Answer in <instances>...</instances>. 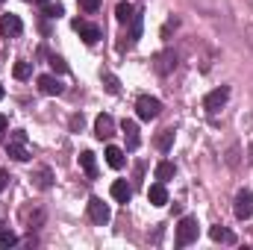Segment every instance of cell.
<instances>
[{"label":"cell","instance_id":"cell-1","mask_svg":"<svg viewBox=\"0 0 253 250\" xmlns=\"http://www.w3.org/2000/svg\"><path fill=\"white\" fill-rule=\"evenodd\" d=\"M197 236H200V224H197V218L194 215H183L180 218V224H177V248H189L191 242H197Z\"/></svg>","mask_w":253,"mask_h":250},{"label":"cell","instance_id":"cell-2","mask_svg":"<svg viewBox=\"0 0 253 250\" xmlns=\"http://www.w3.org/2000/svg\"><path fill=\"white\" fill-rule=\"evenodd\" d=\"M6 153H9L15 162H27V159H30V150H27V132H24V129H15V132L9 135Z\"/></svg>","mask_w":253,"mask_h":250},{"label":"cell","instance_id":"cell-3","mask_svg":"<svg viewBox=\"0 0 253 250\" xmlns=\"http://www.w3.org/2000/svg\"><path fill=\"white\" fill-rule=\"evenodd\" d=\"M159 112H162V103H159L156 97L141 94V97L135 100V115H138L141 121H153V118H159Z\"/></svg>","mask_w":253,"mask_h":250},{"label":"cell","instance_id":"cell-4","mask_svg":"<svg viewBox=\"0 0 253 250\" xmlns=\"http://www.w3.org/2000/svg\"><path fill=\"white\" fill-rule=\"evenodd\" d=\"M233 215L239 218V221H248L253 215V191L248 188H242L239 194H236V200H233Z\"/></svg>","mask_w":253,"mask_h":250},{"label":"cell","instance_id":"cell-5","mask_svg":"<svg viewBox=\"0 0 253 250\" xmlns=\"http://www.w3.org/2000/svg\"><path fill=\"white\" fill-rule=\"evenodd\" d=\"M88 218H91L94 224H100V227H103V224H109V218H112V209H109V206H106L100 197H91V200H88Z\"/></svg>","mask_w":253,"mask_h":250},{"label":"cell","instance_id":"cell-6","mask_svg":"<svg viewBox=\"0 0 253 250\" xmlns=\"http://www.w3.org/2000/svg\"><path fill=\"white\" fill-rule=\"evenodd\" d=\"M227 100H230V88L221 85V88H215V91H209V94L203 97V109H206V112H218Z\"/></svg>","mask_w":253,"mask_h":250},{"label":"cell","instance_id":"cell-7","mask_svg":"<svg viewBox=\"0 0 253 250\" xmlns=\"http://www.w3.org/2000/svg\"><path fill=\"white\" fill-rule=\"evenodd\" d=\"M21 30H24V24H21L18 15H0V36H3V39L21 36Z\"/></svg>","mask_w":253,"mask_h":250},{"label":"cell","instance_id":"cell-8","mask_svg":"<svg viewBox=\"0 0 253 250\" xmlns=\"http://www.w3.org/2000/svg\"><path fill=\"white\" fill-rule=\"evenodd\" d=\"M74 30L80 33V39H83L85 44H94V42L100 39V27H97V24H88V21H80V18H77V21H74Z\"/></svg>","mask_w":253,"mask_h":250},{"label":"cell","instance_id":"cell-9","mask_svg":"<svg viewBox=\"0 0 253 250\" xmlns=\"http://www.w3.org/2000/svg\"><path fill=\"white\" fill-rule=\"evenodd\" d=\"M94 135H97L100 141H103V138H112V135H115V118L106 115V112L97 115V118H94Z\"/></svg>","mask_w":253,"mask_h":250},{"label":"cell","instance_id":"cell-10","mask_svg":"<svg viewBox=\"0 0 253 250\" xmlns=\"http://www.w3.org/2000/svg\"><path fill=\"white\" fill-rule=\"evenodd\" d=\"M39 88H42V94H50V97H59L65 91V85L59 83V77H53V74H42V77H39Z\"/></svg>","mask_w":253,"mask_h":250},{"label":"cell","instance_id":"cell-11","mask_svg":"<svg viewBox=\"0 0 253 250\" xmlns=\"http://www.w3.org/2000/svg\"><path fill=\"white\" fill-rule=\"evenodd\" d=\"M121 132H124V138H126V150H135L141 144V135H138V124L135 121H124Z\"/></svg>","mask_w":253,"mask_h":250},{"label":"cell","instance_id":"cell-12","mask_svg":"<svg viewBox=\"0 0 253 250\" xmlns=\"http://www.w3.org/2000/svg\"><path fill=\"white\" fill-rule=\"evenodd\" d=\"M147 200L153 206H165L168 203V188H165V183H153V186L147 188Z\"/></svg>","mask_w":253,"mask_h":250},{"label":"cell","instance_id":"cell-13","mask_svg":"<svg viewBox=\"0 0 253 250\" xmlns=\"http://www.w3.org/2000/svg\"><path fill=\"white\" fill-rule=\"evenodd\" d=\"M153 68H156V74L165 77V74H171V71L177 68V56H174V53H159L156 62H153Z\"/></svg>","mask_w":253,"mask_h":250},{"label":"cell","instance_id":"cell-14","mask_svg":"<svg viewBox=\"0 0 253 250\" xmlns=\"http://www.w3.org/2000/svg\"><path fill=\"white\" fill-rule=\"evenodd\" d=\"M109 191H112V197H115L118 203H129V197H132V186H129L126 180H115Z\"/></svg>","mask_w":253,"mask_h":250},{"label":"cell","instance_id":"cell-15","mask_svg":"<svg viewBox=\"0 0 253 250\" xmlns=\"http://www.w3.org/2000/svg\"><path fill=\"white\" fill-rule=\"evenodd\" d=\"M103 156H106V165H109V168H115V171H121V168H124V150H121V147L109 144Z\"/></svg>","mask_w":253,"mask_h":250},{"label":"cell","instance_id":"cell-16","mask_svg":"<svg viewBox=\"0 0 253 250\" xmlns=\"http://www.w3.org/2000/svg\"><path fill=\"white\" fill-rule=\"evenodd\" d=\"M80 165H83V171H85L91 180L97 177V159H94V153H91V150H83V153H80Z\"/></svg>","mask_w":253,"mask_h":250},{"label":"cell","instance_id":"cell-17","mask_svg":"<svg viewBox=\"0 0 253 250\" xmlns=\"http://www.w3.org/2000/svg\"><path fill=\"white\" fill-rule=\"evenodd\" d=\"M132 15H135V6H132V3L121 0V3L115 6V18H118L121 24H129V21H132Z\"/></svg>","mask_w":253,"mask_h":250},{"label":"cell","instance_id":"cell-18","mask_svg":"<svg viewBox=\"0 0 253 250\" xmlns=\"http://www.w3.org/2000/svg\"><path fill=\"white\" fill-rule=\"evenodd\" d=\"M33 180H36V186L42 188V191H47V188L53 186V171H50V168H39Z\"/></svg>","mask_w":253,"mask_h":250},{"label":"cell","instance_id":"cell-19","mask_svg":"<svg viewBox=\"0 0 253 250\" xmlns=\"http://www.w3.org/2000/svg\"><path fill=\"white\" fill-rule=\"evenodd\" d=\"M174 174H177L174 162H159V165H156V180H159V183H168V180H174Z\"/></svg>","mask_w":253,"mask_h":250},{"label":"cell","instance_id":"cell-20","mask_svg":"<svg viewBox=\"0 0 253 250\" xmlns=\"http://www.w3.org/2000/svg\"><path fill=\"white\" fill-rule=\"evenodd\" d=\"M209 236H212V242H221V245H236V236H233L230 230H224V227H212V230H209Z\"/></svg>","mask_w":253,"mask_h":250},{"label":"cell","instance_id":"cell-21","mask_svg":"<svg viewBox=\"0 0 253 250\" xmlns=\"http://www.w3.org/2000/svg\"><path fill=\"white\" fill-rule=\"evenodd\" d=\"M171 144H174V129H162V132L156 135V147H159L162 153H168Z\"/></svg>","mask_w":253,"mask_h":250},{"label":"cell","instance_id":"cell-22","mask_svg":"<svg viewBox=\"0 0 253 250\" xmlns=\"http://www.w3.org/2000/svg\"><path fill=\"white\" fill-rule=\"evenodd\" d=\"M12 74H15V80H30L33 77V62H15Z\"/></svg>","mask_w":253,"mask_h":250},{"label":"cell","instance_id":"cell-23","mask_svg":"<svg viewBox=\"0 0 253 250\" xmlns=\"http://www.w3.org/2000/svg\"><path fill=\"white\" fill-rule=\"evenodd\" d=\"M15 245H18V236L6 227V230L0 233V250H9V248H15Z\"/></svg>","mask_w":253,"mask_h":250},{"label":"cell","instance_id":"cell-24","mask_svg":"<svg viewBox=\"0 0 253 250\" xmlns=\"http://www.w3.org/2000/svg\"><path fill=\"white\" fill-rule=\"evenodd\" d=\"M44 15H47V18H62L65 6L62 3H44Z\"/></svg>","mask_w":253,"mask_h":250},{"label":"cell","instance_id":"cell-25","mask_svg":"<svg viewBox=\"0 0 253 250\" xmlns=\"http://www.w3.org/2000/svg\"><path fill=\"white\" fill-rule=\"evenodd\" d=\"M50 68H53L56 74H65V71H68V65H65V59H59V56H50Z\"/></svg>","mask_w":253,"mask_h":250},{"label":"cell","instance_id":"cell-26","mask_svg":"<svg viewBox=\"0 0 253 250\" xmlns=\"http://www.w3.org/2000/svg\"><path fill=\"white\" fill-rule=\"evenodd\" d=\"M106 91H109V94H118V80H115L112 74H106Z\"/></svg>","mask_w":253,"mask_h":250},{"label":"cell","instance_id":"cell-27","mask_svg":"<svg viewBox=\"0 0 253 250\" xmlns=\"http://www.w3.org/2000/svg\"><path fill=\"white\" fill-rule=\"evenodd\" d=\"M83 9L85 12H97L100 9V0H83Z\"/></svg>","mask_w":253,"mask_h":250},{"label":"cell","instance_id":"cell-28","mask_svg":"<svg viewBox=\"0 0 253 250\" xmlns=\"http://www.w3.org/2000/svg\"><path fill=\"white\" fill-rule=\"evenodd\" d=\"M9 180H12V177H9V171H3V168H0V191H6Z\"/></svg>","mask_w":253,"mask_h":250},{"label":"cell","instance_id":"cell-29","mask_svg":"<svg viewBox=\"0 0 253 250\" xmlns=\"http://www.w3.org/2000/svg\"><path fill=\"white\" fill-rule=\"evenodd\" d=\"M71 129H83V115H74L71 118Z\"/></svg>","mask_w":253,"mask_h":250},{"label":"cell","instance_id":"cell-30","mask_svg":"<svg viewBox=\"0 0 253 250\" xmlns=\"http://www.w3.org/2000/svg\"><path fill=\"white\" fill-rule=\"evenodd\" d=\"M6 129H9V118H6V115H0V135H3Z\"/></svg>","mask_w":253,"mask_h":250},{"label":"cell","instance_id":"cell-31","mask_svg":"<svg viewBox=\"0 0 253 250\" xmlns=\"http://www.w3.org/2000/svg\"><path fill=\"white\" fill-rule=\"evenodd\" d=\"M251 162H253V144H251Z\"/></svg>","mask_w":253,"mask_h":250},{"label":"cell","instance_id":"cell-32","mask_svg":"<svg viewBox=\"0 0 253 250\" xmlns=\"http://www.w3.org/2000/svg\"><path fill=\"white\" fill-rule=\"evenodd\" d=\"M3 230H6V227H3V221H0V233H3Z\"/></svg>","mask_w":253,"mask_h":250},{"label":"cell","instance_id":"cell-33","mask_svg":"<svg viewBox=\"0 0 253 250\" xmlns=\"http://www.w3.org/2000/svg\"><path fill=\"white\" fill-rule=\"evenodd\" d=\"M0 100H3V85H0Z\"/></svg>","mask_w":253,"mask_h":250},{"label":"cell","instance_id":"cell-34","mask_svg":"<svg viewBox=\"0 0 253 250\" xmlns=\"http://www.w3.org/2000/svg\"><path fill=\"white\" fill-rule=\"evenodd\" d=\"M39 3H47V0H39Z\"/></svg>","mask_w":253,"mask_h":250},{"label":"cell","instance_id":"cell-35","mask_svg":"<svg viewBox=\"0 0 253 250\" xmlns=\"http://www.w3.org/2000/svg\"><path fill=\"white\" fill-rule=\"evenodd\" d=\"M27 3H33V0H27Z\"/></svg>","mask_w":253,"mask_h":250}]
</instances>
